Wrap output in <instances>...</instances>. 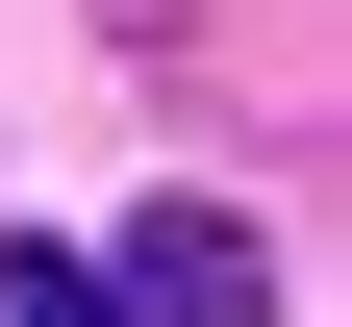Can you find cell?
I'll return each instance as SVG.
<instances>
[{"mask_svg":"<svg viewBox=\"0 0 352 327\" xmlns=\"http://www.w3.org/2000/svg\"><path fill=\"white\" fill-rule=\"evenodd\" d=\"M0 327H126V302H101V252H0Z\"/></svg>","mask_w":352,"mask_h":327,"instance_id":"obj_2","label":"cell"},{"mask_svg":"<svg viewBox=\"0 0 352 327\" xmlns=\"http://www.w3.org/2000/svg\"><path fill=\"white\" fill-rule=\"evenodd\" d=\"M101 302H126V327H277V252H252L227 202H151V226H126V277H101Z\"/></svg>","mask_w":352,"mask_h":327,"instance_id":"obj_1","label":"cell"}]
</instances>
